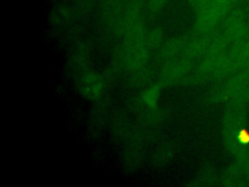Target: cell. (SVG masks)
<instances>
[{
  "instance_id": "6da1fadb",
  "label": "cell",
  "mask_w": 249,
  "mask_h": 187,
  "mask_svg": "<svg viewBox=\"0 0 249 187\" xmlns=\"http://www.w3.org/2000/svg\"><path fill=\"white\" fill-rule=\"evenodd\" d=\"M247 133L249 130L246 129L244 107L228 104L222 123V135L225 147L235 158L249 148V139L244 138Z\"/></svg>"
},
{
  "instance_id": "7a4b0ae2",
  "label": "cell",
  "mask_w": 249,
  "mask_h": 187,
  "mask_svg": "<svg viewBox=\"0 0 249 187\" xmlns=\"http://www.w3.org/2000/svg\"><path fill=\"white\" fill-rule=\"evenodd\" d=\"M236 0H210L196 11L194 31L206 33L213 31L216 25L230 12Z\"/></svg>"
},
{
  "instance_id": "3957f363",
  "label": "cell",
  "mask_w": 249,
  "mask_h": 187,
  "mask_svg": "<svg viewBox=\"0 0 249 187\" xmlns=\"http://www.w3.org/2000/svg\"><path fill=\"white\" fill-rule=\"evenodd\" d=\"M194 61L185 57H179L173 61L161 65L160 73V83L162 86H173L186 83L191 74Z\"/></svg>"
},
{
  "instance_id": "277c9868",
  "label": "cell",
  "mask_w": 249,
  "mask_h": 187,
  "mask_svg": "<svg viewBox=\"0 0 249 187\" xmlns=\"http://www.w3.org/2000/svg\"><path fill=\"white\" fill-rule=\"evenodd\" d=\"M249 83V72L245 69L240 70L234 76L228 79L222 85L213 90L209 96L208 101L212 103L229 101L243 86Z\"/></svg>"
},
{
  "instance_id": "5b68a950",
  "label": "cell",
  "mask_w": 249,
  "mask_h": 187,
  "mask_svg": "<svg viewBox=\"0 0 249 187\" xmlns=\"http://www.w3.org/2000/svg\"><path fill=\"white\" fill-rule=\"evenodd\" d=\"M76 86L82 96L89 100L96 101L102 96L105 81L100 74L87 70L76 78Z\"/></svg>"
},
{
  "instance_id": "8992f818",
  "label": "cell",
  "mask_w": 249,
  "mask_h": 187,
  "mask_svg": "<svg viewBox=\"0 0 249 187\" xmlns=\"http://www.w3.org/2000/svg\"><path fill=\"white\" fill-rule=\"evenodd\" d=\"M128 0H102L100 14L104 22L122 34L124 17Z\"/></svg>"
},
{
  "instance_id": "52a82bcc",
  "label": "cell",
  "mask_w": 249,
  "mask_h": 187,
  "mask_svg": "<svg viewBox=\"0 0 249 187\" xmlns=\"http://www.w3.org/2000/svg\"><path fill=\"white\" fill-rule=\"evenodd\" d=\"M223 32L231 43L245 39L249 35V23L246 21L245 14L241 9L231 12L225 20Z\"/></svg>"
},
{
  "instance_id": "ba28073f",
  "label": "cell",
  "mask_w": 249,
  "mask_h": 187,
  "mask_svg": "<svg viewBox=\"0 0 249 187\" xmlns=\"http://www.w3.org/2000/svg\"><path fill=\"white\" fill-rule=\"evenodd\" d=\"M144 156L143 136L139 131H133L126 141L124 153V167L127 171H134L142 163Z\"/></svg>"
},
{
  "instance_id": "9c48e42d",
  "label": "cell",
  "mask_w": 249,
  "mask_h": 187,
  "mask_svg": "<svg viewBox=\"0 0 249 187\" xmlns=\"http://www.w3.org/2000/svg\"><path fill=\"white\" fill-rule=\"evenodd\" d=\"M187 37H175L163 41L158 52V61L161 65L173 61L182 56Z\"/></svg>"
},
{
  "instance_id": "30bf717a",
  "label": "cell",
  "mask_w": 249,
  "mask_h": 187,
  "mask_svg": "<svg viewBox=\"0 0 249 187\" xmlns=\"http://www.w3.org/2000/svg\"><path fill=\"white\" fill-rule=\"evenodd\" d=\"M229 56L234 70H242L249 65V37L233 42L229 50Z\"/></svg>"
},
{
  "instance_id": "8fae6325",
  "label": "cell",
  "mask_w": 249,
  "mask_h": 187,
  "mask_svg": "<svg viewBox=\"0 0 249 187\" xmlns=\"http://www.w3.org/2000/svg\"><path fill=\"white\" fill-rule=\"evenodd\" d=\"M175 154V146L170 141H164L158 145L151 155V164L156 167H163L168 164Z\"/></svg>"
},
{
  "instance_id": "7c38bea8",
  "label": "cell",
  "mask_w": 249,
  "mask_h": 187,
  "mask_svg": "<svg viewBox=\"0 0 249 187\" xmlns=\"http://www.w3.org/2000/svg\"><path fill=\"white\" fill-rule=\"evenodd\" d=\"M107 114H108L107 100L103 98L96 100V103L92 108V112L90 115V123H89L92 133L98 132L102 130L107 120Z\"/></svg>"
},
{
  "instance_id": "4fadbf2b",
  "label": "cell",
  "mask_w": 249,
  "mask_h": 187,
  "mask_svg": "<svg viewBox=\"0 0 249 187\" xmlns=\"http://www.w3.org/2000/svg\"><path fill=\"white\" fill-rule=\"evenodd\" d=\"M221 184L224 186L249 185L236 161L225 170L221 177Z\"/></svg>"
},
{
  "instance_id": "5bb4252c",
  "label": "cell",
  "mask_w": 249,
  "mask_h": 187,
  "mask_svg": "<svg viewBox=\"0 0 249 187\" xmlns=\"http://www.w3.org/2000/svg\"><path fill=\"white\" fill-rule=\"evenodd\" d=\"M217 176L213 168L209 165H205L202 167L197 175L194 178V180L188 185L191 186H209L216 184Z\"/></svg>"
},
{
  "instance_id": "9a60e30c",
  "label": "cell",
  "mask_w": 249,
  "mask_h": 187,
  "mask_svg": "<svg viewBox=\"0 0 249 187\" xmlns=\"http://www.w3.org/2000/svg\"><path fill=\"white\" fill-rule=\"evenodd\" d=\"M69 69L75 79L87 71V56L83 49L77 50L69 61Z\"/></svg>"
},
{
  "instance_id": "2e32d148",
  "label": "cell",
  "mask_w": 249,
  "mask_h": 187,
  "mask_svg": "<svg viewBox=\"0 0 249 187\" xmlns=\"http://www.w3.org/2000/svg\"><path fill=\"white\" fill-rule=\"evenodd\" d=\"M161 83H157L142 92L139 97V101L145 106L150 108H158V100L160 97V91L162 89Z\"/></svg>"
},
{
  "instance_id": "e0dca14e",
  "label": "cell",
  "mask_w": 249,
  "mask_h": 187,
  "mask_svg": "<svg viewBox=\"0 0 249 187\" xmlns=\"http://www.w3.org/2000/svg\"><path fill=\"white\" fill-rule=\"evenodd\" d=\"M131 74L130 77V83L134 88H141L144 87L149 81L151 80V70L145 66L139 70H136Z\"/></svg>"
},
{
  "instance_id": "ac0fdd59",
  "label": "cell",
  "mask_w": 249,
  "mask_h": 187,
  "mask_svg": "<svg viewBox=\"0 0 249 187\" xmlns=\"http://www.w3.org/2000/svg\"><path fill=\"white\" fill-rule=\"evenodd\" d=\"M163 43V33L160 28L155 27L147 32V44L150 50H157Z\"/></svg>"
},
{
  "instance_id": "d6986e66",
  "label": "cell",
  "mask_w": 249,
  "mask_h": 187,
  "mask_svg": "<svg viewBox=\"0 0 249 187\" xmlns=\"http://www.w3.org/2000/svg\"><path fill=\"white\" fill-rule=\"evenodd\" d=\"M249 102V83L243 86L229 101L228 104L244 107Z\"/></svg>"
},
{
  "instance_id": "ffe728a7",
  "label": "cell",
  "mask_w": 249,
  "mask_h": 187,
  "mask_svg": "<svg viewBox=\"0 0 249 187\" xmlns=\"http://www.w3.org/2000/svg\"><path fill=\"white\" fill-rule=\"evenodd\" d=\"M237 164L239 165L247 182L249 183V148H247L243 153L235 158Z\"/></svg>"
},
{
  "instance_id": "44dd1931",
  "label": "cell",
  "mask_w": 249,
  "mask_h": 187,
  "mask_svg": "<svg viewBox=\"0 0 249 187\" xmlns=\"http://www.w3.org/2000/svg\"><path fill=\"white\" fill-rule=\"evenodd\" d=\"M168 0H146V9L151 16L157 15L167 3Z\"/></svg>"
},
{
  "instance_id": "7402d4cb",
  "label": "cell",
  "mask_w": 249,
  "mask_h": 187,
  "mask_svg": "<svg viewBox=\"0 0 249 187\" xmlns=\"http://www.w3.org/2000/svg\"><path fill=\"white\" fill-rule=\"evenodd\" d=\"M190 5L196 9V11L199 10L200 8L204 7L210 0H187Z\"/></svg>"
},
{
  "instance_id": "603a6c76",
  "label": "cell",
  "mask_w": 249,
  "mask_h": 187,
  "mask_svg": "<svg viewBox=\"0 0 249 187\" xmlns=\"http://www.w3.org/2000/svg\"><path fill=\"white\" fill-rule=\"evenodd\" d=\"M248 8H249V4H248Z\"/></svg>"
}]
</instances>
